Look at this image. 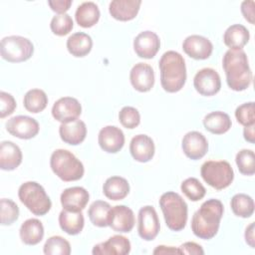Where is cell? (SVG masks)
I'll list each match as a JSON object with an SVG mask.
<instances>
[{"label": "cell", "mask_w": 255, "mask_h": 255, "mask_svg": "<svg viewBox=\"0 0 255 255\" xmlns=\"http://www.w3.org/2000/svg\"><path fill=\"white\" fill-rule=\"evenodd\" d=\"M222 67L228 87L236 92L246 90L252 83L248 58L242 49H229L222 59Z\"/></svg>", "instance_id": "6da1fadb"}, {"label": "cell", "mask_w": 255, "mask_h": 255, "mask_svg": "<svg viewBox=\"0 0 255 255\" xmlns=\"http://www.w3.org/2000/svg\"><path fill=\"white\" fill-rule=\"evenodd\" d=\"M224 212L223 204L218 199H208L194 212L191 219L193 234L204 240L213 238L219 229L220 220Z\"/></svg>", "instance_id": "7a4b0ae2"}, {"label": "cell", "mask_w": 255, "mask_h": 255, "mask_svg": "<svg viewBox=\"0 0 255 255\" xmlns=\"http://www.w3.org/2000/svg\"><path fill=\"white\" fill-rule=\"evenodd\" d=\"M160 85L167 93L180 91L186 82V67L183 57L175 51L165 52L158 63Z\"/></svg>", "instance_id": "3957f363"}, {"label": "cell", "mask_w": 255, "mask_h": 255, "mask_svg": "<svg viewBox=\"0 0 255 255\" xmlns=\"http://www.w3.org/2000/svg\"><path fill=\"white\" fill-rule=\"evenodd\" d=\"M159 206L166 226L172 231L182 230L187 221V204L176 192L167 191L161 194Z\"/></svg>", "instance_id": "277c9868"}, {"label": "cell", "mask_w": 255, "mask_h": 255, "mask_svg": "<svg viewBox=\"0 0 255 255\" xmlns=\"http://www.w3.org/2000/svg\"><path fill=\"white\" fill-rule=\"evenodd\" d=\"M50 166L53 172L63 181H76L83 177L85 168L83 163L71 151L56 149L50 158Z\"/></svg>", "instance_id": "5b68a950"}, {"label": "cell", "mask_w": 255, "mask_h": 255, "mask_svg": "<svg viewBox=\"0 0 255 255\" xmlns=\"http://www.w3.org/2000/svg\"><path fill=\"white\" fill-rule=\"evenodd\" d=\"M20 201L35 215L43 216L52 207V202L44 187L36 181H27L18 189Z\"/></svg>", "instance_id": "8992f818"}, {"label": "cell", "mask_w": 255, "mask_h": 255, "mask_svg": "<svg viewBox=\"0 0 255 255\" xmlns=\"http://www.w3.org/2000/svg\"><path fill=\"white\" fill-rule=\"evenodd\" d=\"M203 180L211 187L222 190L228 187L234 179V171L226 160H207L200 168Z\"/></svg>", "instance_id": "52a82bcc"}, {"label": "cell", "mask_w": 255, "mask_h": 255, "mask_svg": "<svg viewBox=\"0 0 255 255\" xmlns=\"http://www.w3.org/2000/svg\"><path fill=\"white\" fill-rule=\"evenodd\" d=\"M1 57L10 63H20L29 60L34 53L32 42L22 36L4 37L0 46Z\"/></svg>", "instance_id": "ba28073f"}, {"label": "cell", "mask_w": 255, "mask_h": 255, "mask_svg": "<svg viewBox=\"0 0 255 255\" xmlns=\"http://www.w3.org/2000/svg\"><path fill=\"white\" fill-rule=\"evenodd\" d=\"M160 229L159 219L153 206L146 205L139 209L137 216V232L145 241L153 240Z\"/></svg>", "instance_id": "9c48e42d"}, {"label": "cell", "mask_w": 255, "mask_h": 255, "mask_svg": "<svg viewBox=\"0 0 255 255\" xmlns=\"http://www.w3.org/2000/svg\"><path fill=\"white\" fill-rule=\"evenodd\" d=\"M38 122L28 116H16L9 119L6 123L7 131L18 138L30 139L39 132Z\"/></svg>", "instance_id": "30bf717a"}, {"label": "cell", "mask_w": 255, "mask_h": 255, "mask_svg": "<svg viewBox=\"0 0 255 255\" xmlns=\"http://www.w3.org/2000/svg\"><path fill=\"white\" fill-rule=\"evenodd\" d=\"M193 86L201 96H214L221 88L220 76L214 69L203 68L195 74Z\"/></svg>", "instance_id": "8fae6325"}, {"label": "cell", "mask_w": 255, "mask_h": 255, "mask_svg": "<svg viewBox=\"0 0 255 255\" xmlns=\"http://www.w3.org/2000/svg\"><path fill=\"white\" fill-rule=\"evenodd\" d=\"M81 114L82 106L80 102L72 97L60 98L52 108L53 118L62 124L78 120Z\"/></svg>", "instance_id": "7c38bea8"}, {"label": "cell", "mask_w": 255, "mask_h": 255, "mask_svg": "<svg viewBox=\"0 0 255 255\" xmlns=\"http://www.w3.org/2000/svg\"><path fill=\"white\" fill-rule=\"evenodd\" d=\"M108 223L117 232L128 233L132 230L135 223L133 211L126 205H116L109 212Z\"/></svg>", "instance_id": "4fadbf2b"}, {"label": "cell", "mask_w": 255, "mask_h": 255, "mask_svg": "<svg viewBox=\"0 0 255 255\" xmlns=\"http://www.w3.org/2000/svg\"><path fill=\"white\" fill-rule=\"evenodd\" d=\"M181 147L184 154L193 160L202 158L208 151V141L199 131H188L182 138Z\"/></svg>", "instance_id": "5bb4252c"}, {"label": "cell", "mask_w": 255, "mask_h": 255, "mask_svg": "<svg viewBox=\"0 0 255 255\" xmlns=\"http://www.w3.org/2000/svg\"><path fill=\"white\" fill-rule=\"evenodd\" d=\"M184 53L195 60L208 59L213 51V45L209 39L200 35H190L182 43Z\"/></svg>", "instance_id": "9a60e30c"}, {"label": "cell", "mask_w": 255, "mask_h": 255, "mask_svg": "<svg viewBox=\"0 0 255 255\" xmlns=\"http://www.w3.org/2000/svg\"><path fill=\"white\" fill-rule=\"evenodd\" d=\"M129 81L134 90L145 93L151 90L154 85V72L146 63L135 64L129 72Z\"/></svg>", "instance_id": "2e32d148"}, {"label": "cell", "mask_w": 255, "mask_h": 255, "mask_svg": "<svg viewBox=\"0 0 255 255\" xmlns=\"http://www.w3.org/2000/svg\"><path fill=\"white\" fill-rule=\"evenodd\" d=\"M100 147L109 153L120 151L125 144V134L123 130L116 126L104 127L98 135Z\"/></svg>", "instance_id": "e0dca14e"}, {"label": "cell", "mask_w": 255, "mask_h": 255, "mask_svg": "<svg viewBox=\"0 0 255 255\" xmlns=\"http://www.w3.org/2000/svg\"><path fill=\"white\" fill-rule=\"evenodd\" d=\"M160 48V40L152 31L140 32L133 40V50L139 58L151 59Z\"/></svg>", "instance_id": "ac0fdd59"}, {"label": "cell", "mask_w": 255, "mask_h": 255, "mask_svg": "<svg viewBox=\"0 0 255 255\" xmlns=\"http://www.w3.org/2000/svg\"><path fill=\"white\" fill-rule=\"evenodd\" d=\"M60 200L63 209L78 212L85 209L90 200V194L82 186H73L66 188L61 193Z\"/></svg>", "instance_id": "d6986e66"}, {"label": "cell", "mask_w": 255, "mask_h": 255, "mask_svg": "<svg viewBox=\"0 0 255 255\" xmlns=\"http://www.w3.org/2000/svg\"><path fill=\"white\" fill-rule=\"evenodd\" d=\"M130 252L129 240L122 235H114L107 241L94 246V255H126Z\"/></svg>", "instance_id": "ffe728a7"}, {"label": "cell", "mask_w": 255, "mask_h": 255, "mask_svg": "<svg viewBox=\"0 0 255 255\" xmlns=\"http://www.w3.org/2000/svg\"><path fill=\"white\" fill-rule=\"evenodd\" d=\"M129 151L134 160L147 162L154 155L155 147L153 140L146 134H137L130 140Z\"/></svg>", "instance_id": "44dd1931"}, {"label": "cell", "mask_w": 255, "mask_h": 255, "mask_svg": "<svg viewBox=\"0 0 255 255\" xmlns=\"http://www.w3.org/2000/svg\"><path fill=\"white\" fill-rule=\"evenodd\" d=\"M140 5V0H114L109 5V12L116 20L129 21L135 18Z\"/></svg>", "instance_id": "7402d4cb"}, {"label": "cell", "mask_w": 255, "mask_h": 255, "mask_svg": "<svg viewBox=\"0 0 255 255\" xmlns=\"http://www.w3.org/2000/svg\"><path fill=\"white\" fill-rule=\"evenodd\" d=\"M61 139L71 145L82 143L87 135L86 124L81 120H76L70 123L61 124L59 128Z\"/></svg>", "instance_id": "603a6c76"}, {"label": "cell", "mask_w": 255, "mask_h": 255, "mask_svg": "<svg viewBox=\"0 0 255 255\" xmlns=\"http://www.w3.org/2000/svg\"><path fill=\"white\" fill-rule=\"evenodd\" d=\"M22 151L20 147L10 140H4L0 144V168L3 170H14L22 162Z\"/></svg>", "instance_id": "cb8c5ba5"}, {"label": "cell", "mask_w": 255, "mask_h": 255, "mask_svg": "<svg viewBox=\"0 0 255 255\" xmlns=\"http://www.w3.org/2000/svg\"><path fill=\"white\" fill-rule=\"evenodd\" d=\"M19 235L24 244L37 245L44 237V226L39 219H27L22 223L19 230Z\"/></svg>", "instance_id": "d4e9b609"}, {"label": "cell", "mask_w": 255, "mask_h": 255, "mask_svg": "<svg viewBox=\"0 0 255 255\" xmlns=\"http://www.w3.org/2000/svg\"><path fill=\"white\" fill-rule=\"evenodd\" d=\"M203 126L206 130L214 134H222L227 132L231 126L230 117L221 111H215L207 114L203 119Z\"/></svg>", "instance_id": "484cf974"}, {"label": "cell", "mask_w": 255, "mask_h": 255, "mask_svg": "<svg viewBox=\"0 0 255 255\" xmlns=\"http://www.w3.org/2000/svg\"><path fill=\"white\" fill-rule=\"evenodd\" d=\"M59 224L63 231L69 235L79 234L85 225V219L82 211H69L63 209L59 214Z\"/></svg>", "instance_id": "4316f807"}, {"label": "cell", "mask_w": 255, "mask_h": 255, "mask_svg": "<svg viewBox=\"0 0 255 255\" xmlns=\"http://www.w3.org/2000/svg\"><path fill=\"white\" fill-rule=\"evenodd\" d=\"M101 13L98 5L95 2L88 1L78 6L75 18L79 26L83 28H91L96 25L100 19Z\"/></svg>", "instance_id": "83f0119b"}, {"label": "cell", "mask_w": 255, "mask_h": 255, "mask_svg": "<svg viewBox=\"0 0 255 255\" xmlns=\"http://www.w3.org/2000/svg\"><path fill=\"white\" fill-rule=\"evenodd\" d=\"M103 192L109 199L122 200L128 196L129 184L128 180L122 176H111L105 181Z\"/></svg>", "instance_id": "f1b7e54d"}, {"label": "cell", "mask_w": 255, "mask_h": 255, "mask_svg": "<svg viewBox=\"0 0 255 255\" xmlns=\"http://www.w3.org/2000/svg\"><path fill=\"white\" fill-rule=\"evenodd\" d=\"M248 29L241 24L229 26L223 35V42L229 49H242L249 41Z\"/></svg>", "instance_id": "f546056e"}, {"label": "cell", "mask_w": 255, "mask_h": 255, "mask_svg": "<svg viewBox=\"0 0 255 255\" xmlns=\"http://www.w3.org/2000/svg\"><path fill=\"white\" fill-rule=\"evenodd\" d=\"M93 47V40L90 35L77 32L72 34L67 40V49L69 53L77 58L87 56Z\"/></svg>", "instance_id": "4dcf8cb0"}, {"label": "cell", "mask_w": 255, "mask_h": 255, "mask_svg": "<svg viewBox=\"0 0 255 255\" xmlns=\"http://www.w3.org/2000/svg\"><path fill=\"white\" fill-rule=\"evenodd\" d=\"M23 105L28 112L38 114L46 109L48 105V97L43 90L32 89L25 94Z\"/></svg>", "instance_id": "1f68e13d"}, {"label": "cell", "mask_w": 255, "mask_h": 255, "mask_svg": "<svg viewBox=\"0 0 255 255\" xmlns=\"http://www.w3.org/2000/svg\"><path fill=\"white\" fill-rule=\"evenodd\" d=\"M111 205L103 200L94 201L88 210V215L91 222L97 227H107L109 226V212L111 210Z\"/></svg>", "instance_id": "d6a6232c"}, {"label": "cell", "mask_w": 255, "mask_h": 255, "mask_svg": "<svg viewBox=\"0 0 255 255\" xmlns=\"http://www.w3.org/2000/svg\"><path fill=\"white\" fill-rule=\"evenodd\" d=\"M233 213L242 218H248L254 213V201L251 196L245 193L235 194L230 201Z\"/></svg>", "instance_id": "836d02e7"}, {"label": "cell", "mask_w": 255, "mask_h": 255, "mask_svg": "<svg viewBox=\"0 0 255 255\" xmlns=\"http://www.w3.org/2000/svg\"><path fill=\"white\" fill-rule=\"evenodd\" d=\"M181 191L191 201H198L205 196L206 190L202 183L195 177H188L181 182Z\"/></svg>", "instance_id": "e575fe53"}, {"label": "cell", "mask_w": 255, "mask_h": 255, "mask_svg": "<svg viewBox=\"0 0 255 255\" xmlns=\"http://www.w3.org/2000/svg\"><path fill=\"white\" fill-rule=\"evenodd\" d=\"M43 251L46 255H69L71 245L64 237L56 235L47 239Z\"/></svg>", "instance_id": "d590c367"}, {"label": "cell", "mask_w": 255, "mask_h": 255, "mask_svg": "<svg viewBox=\"0 0 255 255\" xmlns=\"http://www.w3.org/2000/svg\"><path fill=\"white\" fill-rule=\"evenodd\" d=\"M235 161L240 173L244 175H253L255 173V155L251 149H241L237 152Z\"/></svg>", "instance_id": "8d00e7d4"}, {"label": "cell", "mask_w": 255, "mask_h": 255, "mask_svg": "<svg viewBox=\"0 0 255 255\" xmlns=\"http://www.w3.org/2000/svg\"><path fill=\"white\" fill-rule=\"evenodd\" d=\"M74 27V22L69 14L55 15L50 23L51 31L57 36H65L69 34Z\"/></svg>", "instance_id": "74e56055"}, {"label": "cell", "mask_w": 255, "mask_h": 255, "mask_svg": "<svg viewBox=\"0 0 255 255\" xmlns=\"http://www.w3.org/2000/svg\"><path fill=\"white\" fill-rule=\"evenodd\" d=\"M0 209L2 225H11L19 217V207L11 199L2 198L0 200Z\"/></svg>", "instance_id": "f35d334b"}, {"label": "cell", "mask_w": 255, "mask_h": 255, "mask_svg": "<svg viewBox=\"0 0 255 255\" xmlns=\"http://www.w3.org/2000/svg\"><path fill=\"white\" fill-rule=\"evenodd\" d=\"M235 118L237 122L244 127L255 125L254 102L244 103L237 107V109L235 110Z\"/></svg>", "instance_id": "ab89813d"}, {"label": "cell", "mask_w": 255, "mask_h": 255, "mask_svg": "<svg viewBox=\"0 0 255 255\" xmlns=\"http://www.w3.org/2000/svg\"><path fill=\"white\" fill-rule=\"evenodd\" d=\"M119 120L123 127L126 128H134L140 123L139 112L133 107H124L119 113Z\"/></svg>", "instance_id": "60d3db41"}, {"label": "cell", "mask_w": 255, "mask_h": 255, "mask_svg": "<svg viewBox=\"0 0 255 255\" xmlns=\"http://www.w3.org/2000/svg\"><path fill=\"white\" fill-rule=\"evenodd\" d=\"M16 109V101L11 94L0 92V118L11 115Z\"/></svg>", "instance_id": "b9f144b4"}, {"label": "cell", "mask_w": 255, "mask_h": 255, "mask_svg": "<svg viewBox=\"0 0 255 255\" xmlns=\"http://www.w3.org/2000/svg\"><path fill=\"white\" fill-rule=\"evenodd\" d=\"M72 0H50L48 5L50 8L59 14H65L72 5Z\"/></svg>", "instance_id": "7bdbcfd3"}, {"label": "cell", "mask_w": 255, "mask_h": 255, "mask_svg": "<svg viewBox=\"0 0 255 255\" xmlns=\"http://www.w3.org/2000/svg\"><path fill=\"white\" fill-rule=\"evenodd\" d=\"M254 1L253 0H249V1H243L241 3V12L245 18V20H247L250 24H254L255 23V14H254Z\"/></svg>", "instance_id": "ee69618b"}, {"label": "cell", "mask_w": 255, "mask_h": 255, "mask_svg": "<svg viewBox=\"0 0 255 255\" xmlns=\"http://www.w3.org/2000/svg\"><path fill=\"white\" fill-rule=\"evenodd\" d=\"M180 254H194V255H202L204 254V250L202 247L195 242H185L178 248Z\"/></svg>", "instance_id": "f6af8a7d"}, {"label": "cell", "mask_w": 255, "mask_h": 255, "mask_svg": "<svg viewBox=\"0 0 255 255\" xmlns=\"http://www.w3.org/2000/svg\"><path fill=\"white\" fill-rule=\"evenodd\" d=\"M245 241L251 247L255 248V239H254V222H251L245 230Z\"/></svg>", "instance_id": "bcb514c9"}, {"label": "cell", "mask_w": 255, "mask_h": 255, "mask_svg": "<svg viewBox=\"0 0 255 255\" xmlns=\"http://www.w3.org/2000/svg\"><path fill=\"white\" fill-rule=\"evenodd\" d=\"M152 253L153 254H180V251H179V249L174 248L172 246L159 245L153 250Z\"/></svg>", "instance_id": "7dc6e473"}, {"label": "cell", "mask_w": 255, "mask_h": 255, "mask_svg": "<svg viewBox=\"0 0 255 255\" xmlns=\"http://www.w3.org/2000/svg\"><path fill=\"white\" fill-rule=\"evenodd\" d=\"M254 127H255V125H252V126H249V127H245L244 130H243V135H244L245 140H247L250 143H254L255 142Z\"/></svg>", "instance_id": "c3c4849f"}]
</instances>
